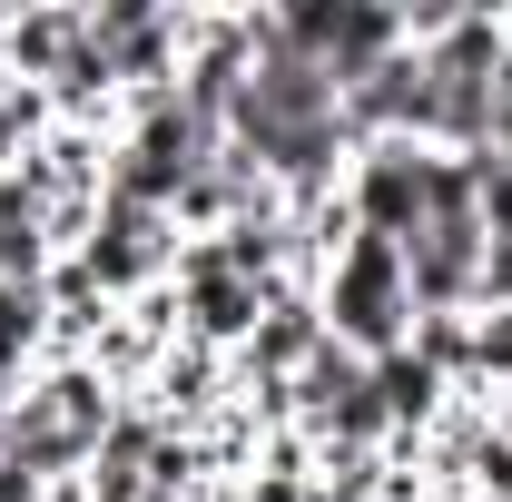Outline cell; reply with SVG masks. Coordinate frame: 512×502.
<instances>
[{
	"label": "cell",
	"mask_w": 512,
	"mask_h": 502,
	"mask_svg": "<svg viewBox=\"0 0 512 502\" xmlns=\"http://www.w3.org/2000/svg\"><path fill=\"white\" fill-rule=\"evenodd\" d=\"M325 128H335V99H325V69L306 60H276L266 79L247 89V138L266 158H316Z\"/></svg>",
	"instance_id": "cell-1"
}]
</instances>
